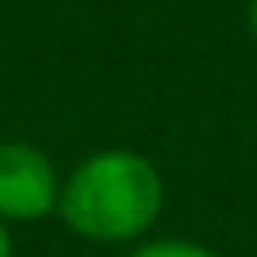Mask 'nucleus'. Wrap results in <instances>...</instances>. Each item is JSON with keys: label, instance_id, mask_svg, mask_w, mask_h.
Wrapping results in <instances>:
<instances>
[{"label": "nucleus", "instance_id": "4", "mask_svg": "<svg viewBox=\"0 0 257 257\" xmlns=\"http://www.w3.org/2000/svg\"><path fill=\"white\" fill-rule=\"evenodd\" d=\"M244 26H248V35L257 39V0H248V5H244Z\"/></svg>", "mask_w": 257, "mask_h": 257}, {"label": "nucleus", "instance_id": "5", "mask_svg": "<svg viewBox=\"0 0 257 257\" xmlns=\"http://www.w3.org/2000/svg\"><path fill=\"white\" fill-rule=\"evenodd\" d=\"M0 257H13V236H9V223H0Z\"/></svg>", "mask_w": 257, "mask_h": 257}, {"label": "nucleus", "instance_id": "2", "mask_svg": "<svg viewBox=\"0 0 257 257\" xmlns=\"http://www.w3.org/2000/svg\"><path fill=\"white\" fill-rule=\"evenodd\" d=\"M60 184L52 155L35 142H0V223H39L60 210Z\"/></svg>", "mask_w": 257, "mask_h": 257}, {"label": "nucleus", "instance_id": "1", "mask_svg": "<svg viewBox=\"0 0 257 257\" xmlns=\"http://www.w3.org/2000/svg\"><path fill=\"white\" fill-rule=\"evenodd\" d=\"M167 206L163 172L133 146L77 159L60 184V223L90 244H142Z\"/></svg>", "mask_w": 257, "mask_h": 257}, {"label": "nucleus", "instance_id": "3", "mask_svg": "<svg viewBox=\"0 0 257 257\" xmlns=\"http://www.w3.org/2000/svg\"><path fill=\"white\" fill-rule=\"evenodd\" d=\"M128 257H219V253L210 244H202V240H189V236H150V240L128 248Z\"/></svg>", "mask_w": 257, "mask_h": 257}]
</instances>
